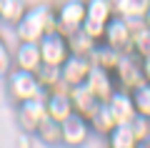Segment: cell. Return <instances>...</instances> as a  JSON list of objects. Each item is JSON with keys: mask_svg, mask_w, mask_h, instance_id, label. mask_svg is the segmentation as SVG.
Masks as SVG:
<instances>
[{"mask_svg": "<svg viewBox=\"0 0 150 148\" xmlns=\"http://www.w3.org/2000/svg\"><path fill=\"white\" fill-rule=\"evenodd\" d=\"M112 78H115V85L123 90H135L138 85L145 83L143 78V60L133 53V50H125L120 53V60L112 70Z\"/></svg>", "mask_w": 150, "mask_h": 148, "instance_id": "cell-4", "label": "cell"}, {"mask_svg": "<svg viewBox=\"0 0 150 148\" xmlns=\"http://www.w3.org/2000/svg\"><path fill=\"white\" fill-rule=\"evenodd\" d=\"M150 8V0H125L123 18H143Z\"/></svg>", "mask_w": 150, "mask_h": 148, "instance_id": "cell-25", "label": "cell"}, {"mask_svg": "<svg viewBox=\"0 0 150 148\" xmlns=\"http://www.w3.org/2000/svg\"><path fill=\"white\" fill-rule=\"evenodd\" d=\"M140 60H143V78H145V83H150V55H145Z\"/></svg>", "mask_w": 150, "mask_h": 148, "instance_id": "cell-28", "label": "cell"}, {"mask_svg": "<svg viewBox=\"0 0 150 148\" xmlns=\"http://www.w3.org/2000/svg\"><path fill=\"white\" fill-rule=\"evenodd\" d=\"M105 45H110L112 50L118 53H125L130 50V43H133V30H130V20L123 15H112L105 25V33H103V40Z\"/></svg>", "mask_w": 150, "mask_h": 148, "instance_id": "cell-8", "label": "cell"}, {"mask_svg": "<svg viewBox=\"0 0 150 148\" xmlns=\"http://www.w3.org/2000/svg\"><path fill=\"white\" fill-rule=\"evenodd\" d=\"M90 68H93V63H90L88 55H75V53H70L68 60L60 65V83H63L65 88H75V85L85 83Z\"/></svg>", "mask_w": 150, "mask_h": 148, "instance_id": "cell-9", "label": "cell"}, {"mask_svg": "<svg viewBox=\"0 0 150 148\" xmlns=\"http://www.w3.org/2000/svg\"><path fill=\"white\" fill-rule=\"evenodd\" d=\"M38 80H40V85H43V90H53L58 88L60 83V68H53V65H40V70H38Z\"/></svg>", "mask_w": 150, "mask_h": 148, "instance_id": "cell-23", "label": "cell"}, {"mask_svg": "<svg viewBox=\"0 0 150 148\" xmlns=\"http://www.w3.org/2000/svg\"><path fill=\"white\" fill-rule=\"evenodd\" d=\"M45 108H48V118L53 121H65V118L73 113V103H70V93L65 85H58L53 90H45Z\"/></svg>", "mask_w": 150, "mask_h": 148, "instance_id": "cell-10", "label": "cell"}, {"mask_svg": "<svg viewBox=\"0 0 150 148\" xmlns=\"http://www.w3.org/2000/svg\"><path fill=\"white\" fill-rule=\"evenodd\" d=\"M130 95H133L135 113H140V116H148V118H150V83L138 85L135 90H130Z\"/></svg>", "mask_w": 150, "mask_h": 148, "instance_id": "cell-22", "label": "cell"}, {"mask_svg": "<svg viewBox=\"0 0 150 148\" xmlns=\"http://www.w3.org/2000/svg\"><path fill=\"white\" fill-rule=\"evenodd\" d=\"M55 8V30L65 38L80 30L85 23V0H60Z\"/></svg>", "mask_w": 150, "mask_h": 148, "instance_id": "cell-3", "label": "cell"}, {"mask_svg": "<svg viewBox=\"0 0 150 148\" xmlns=\"http://www.w3.org/2000/svg\"><path fill=\"white\" fill-rule=\"evenodd\" d=\"M3 3H5V0H0V8H3Z\"/></svg>", "mask_w": 150, "mask_h": 148, "instance_id": "cell-31", "label": "cell"}, {"mask_svg": "<svg viewBox=\"0 0 150 148\" xmlns=\"http://www.w3.org/2000/svg\"><path fill=\"white\" fill-rule=\"evenodd\" d=\"M68 45H70V53H75V55H90L98 43L88 33H83V28H80V30H75V33L68 35Z\"/></svg>", "mask_w": 150, "mask_h": 148, "instance_id": "cell-21", "label": "cell"}, {"mask_svg": "<svg viewBox=\"0 0 150 148\" xmlns=\"http://www.w3.org/2000/svg\"><path fill=\"white\" fill-rule=\"evenodd\" d=\"M40 48V58H43V65H53V68H60V65L68 60L70 55V45H68V38L63 33L53 30V33H45L38 43Z\"/></svg>", "mask_w": 150, "mask_h": 148, "instance_id": "cell-6", "label": "cell"}, {"mask_svg": "<svg viewBox=\"0 0 150 148\" xmlns=\"http://www.w3.org/2000/svg\"><path fill=\"white\" fill-rule=\"evenodd\" d=\"M40 65H43V58H40L38 43H18L15 50H13V68L28 70V73H38Z\"/></svg>", "mask_w": 150, "mask_h": 148, "instance_id": "cell-12", "label": "cell"}, {"mask_svg": "<svg viewBox=\"0 0 150 148\" xmlns=\"http://www.w3.org/2000/svg\"><path fill=\"white\" fill-rule=\"evenodd\" d=\"M115 15L110 0H85V20L108 25V20Z\"/></svg>", "mask_w": 150, "mask_h": 148, "instance_id": "cell-17", "label": "cell"}, {"mask_svg": "<svg viewBox=\"0 0 150 148\" xmlns=\"http://www.w3.org/2000/svg\"><path fill=\"white\" fill-rule=\"evenodd\" d=\"M138 148H150V136L145 138V141H140V146H138Z\"/></svg>", "mask_w": 150, "mask_h": 148, "instance_id": "cell-30", "label": "cell"}, {"mask_svg": "<svg viewBox=\"0 0 150 148\" xmlns=\"http://www.w3.org/2000/svg\"><path fill=\"white\" fill-rule=\"evenodd\" d=\"M105 106L110 108L112 121H115V123H130L133 116H135V106H133V95H130V90L115 88L112 95L105 101Z\"/></svg>", "mask_w": 150, "mask_h": 148, "instance_id": "cell-11", "label": "cell"}, {"mask_svg": "<svg viewBox=\"0 0 150 148\" xmlns=\"http://www.w3.org/2000/svg\"><path fill=\"white\" fill-rule=\"evenodd\" d=\"M33 136L40 143H45V146H60V123L53 121V118H45Z\"/></svg>", "mask_w": 150, "mask_h": 148, "instance_id": "cell-20", "label": "cell"}, {"mask_svg": "<svg viewBox=\"0 0 150 148\" xmlns=\"http://www.w3.org/2000/svg\"><path fill=\"white\" fill-rule=\"evenodd\" d=\"M53 30H55V8L50 3L28 8V13L13 25L18 43H40L45 33H53Z\"/></svg>", "mask_w": 150, "mask_h": 148, "instance_id": "cell-1", "label": "cell"}, {"mask_svg": "<svg viewBox=\"0 0 150 148\" xmlns=\"http://www.w3.org/2000/svg\"><path fill=\"white\" fill-rule=\"evenodd\" d=\"M88 121H90L93 133H98V136H108V133L112 131V126H118V123L112 121V113H110V108H108L105 103H100V106H98V111L93 113Z\"/></svg>", "mask_w": 150, "mask_h": 148, "instance_id": "cell-18", "label": "cell"}, {"mask_svg": "<svg viewBox=\"0 0 150 148\" xmlns=\"http://www.w3.org/2000/svg\"><path fill=\"white\" fill-rule=\"evenodd\" d=\"M45 95V93H43ZM38 95V98H30V101H23L18 103V111H15V118L20 123L23 133H35L40 128V123L48 118V108H45V98Z\"/></svg>", "mask_w": 150, "mask_h": 148, "instance_id": "cell-7", "label": "cell"}, {"mask_svg": "<svg viewBox=\"0 0 150 148\" xmlns=\"http://www.w3.org/2000/svg\"><path fill=\"white\" fill-rule=\"evenodd\" d=\"M5 78H8V95H10L13 103H23V101H30V98H38V95L45 93L35 73L10 68L5 73Z\"/></svg>", "mask_w": 150, "mask_h": 148, "instance_id": "cell-2", "label": "cell"}, {"mask_svg": "<svg viewBox=\"0 0 150 148\" xmlns=\"http://www.w3.org/2000/svg\"><path fill=\"white\" fill-rule=\"evenodd\" d=\"M85 85L95 93V98H98L100 103H105L108 98L112 95V90L118 88V85H115V78H112V73H108V70H103V68H95V65H93L90 73H88Z\"/></svg>", "mask_w": 150, "mask_h": 148, "instance_id": "cell-14", "label": "cell"}, {"mask_svg": "<svg viewBox=\"0 0 150 148\" xmlns=\"http://www.w3.org/2000/svg\"><path fill=\"white\" fill-rule=\"evenodd\" d=\"M110 5H112V13L115 15H123L125 13V0H110Z\"/></svg>", "mask_w": 150, "mask_h": 148, "instance_id": "cell-27", "label": "cell"}, {"mask_svg": "<svg viewBox=\"0 0 150 148\" xmlns=\"http://www.w3.org/2000/svg\"><path fill=\"white\" fill-rule=\"evenodd\" d=\"M28 0H5L3 8H0V23H5V25H15L23 15L28 13Z\"/></svg>", "mask_w": 150, "mask_h": 148, "instance_id": "cell-19", "label": "cell"}, {"mask_svg": "<svg viewBox=\"0 0 150 148\" xmlns=\"http://www.w3.org/2000/svg\"><path fill=\"white\" fill-rule=\"evenodd\" d=\"M90 136H93L90 121L78 113H70L65 121H60V146L83 148L85 143H90Z\"/></svg>", "mask_w": 150, "mask_h": 148, "instance_id": "cell-5", "label": "cell"}, {"mask_svg": "<svg viewBox=\"0 0 150 148\" xmlns=\"http://www.w3.org/2000/svg\"><path fill=\"white\" fill-rule=\"evenodd\" d=\"M105 141V148H138L140 141L135 138L133 128L128 123H118V126H112V131L108 136H103Z\"/></svg>", "mask_w": 150, "mask_h": 148, "instance_id": "cell-15", "label": "cell"}, {"mask_svg": "<svg viewBox=\"0 0 150 148\" xmlns=\"http://www.w3.org/2000/svg\"><path fill=\"white\" fill-rule=\"evenodd\" d=\"M143 23H145V25L150 28V8H148V13H145V15H143Z\"/></svg>", "mask_w": 150, "mask_h": 148, "instance_id": "cell-29", "label": "cell"}, {"mask_svg": "<svg viewBox=\"0 0 150 148\" xmlns=\"http://www.w3.org/2000/svg\"><path fill=\"white\" fill-rule=\"evenodd\" d=\"M68 93H70V103H73V113H78V116H83V118H90L93 113L98 111V106H100V101L95 98V93H93L85 83L75 85V88H68Z\"/></svg>", "mask_w": 150, "mask_h": 148, "instance_id": "cell-13", "label": "cell"}, {"mask_svg": "<svg viewBox=\"0 0 150 148\" xmlns=\"http://www.w3.org/2000/svg\"><path fill=\"white\" fill-rule=\"evenodd\" d=\"M10 68H13V53H10V48H8L5 38L0 35V75H5Z\"/></svg>", "mask_w": 150, "mask_h": 148, "instance_id": "cell-26", "label": "cell"}, {"mask_svg": "<svg viewBox=\"0 0 150 148\" xmlns=\"http://www.w3.org/2000/svg\"><path fill=\"white\" fill-rule=\"evenodd\" d=\"M88 58H90V63L95 65V68H103V70H108V73H112L115 65H118V60H120V53L112 50L110 45H105V43H98Z\"/></svg>", "mask_w": 150, "mask_h": 148, "instance_id": "cell-16", "label": "cell"}, {"mask_svg": "<svg viewBox=\"0 0 150 148\" xmlns=\"http://www.w3.org/2000/svg\"><path fill=\"white\" fill-rule=\"evenodd\" d=\"M128 126L133 128V133H135V138H138V141H145V138L150 136V118H148V116H140V113H135L133 121H130Z\"/></svg>", "mask_w": 150, "mask_h": 148, "instance_id": "cell-24", "label": "cell"}]
</instances>
